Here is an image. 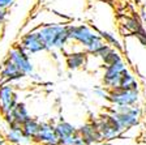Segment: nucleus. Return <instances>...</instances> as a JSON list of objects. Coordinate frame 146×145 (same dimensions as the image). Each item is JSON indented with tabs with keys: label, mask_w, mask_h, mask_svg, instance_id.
<instances>
[{
	"label": "nucleus",
	"mask_w": 146,
	"mask_h": 145,
	"mask_svg": "<svg viewBox=\"0 0 146 145\" xmlns=\"http://www.w3.org/2000/svg\"><path fill=\"white\" fill-rule=\"evenodd\" d=\"M7 57H8L11 61H13V63L17 65L18 69L21 71L24 75L30 76L31 73L35 72V67H34L33 61H31V59H30V55L27 54L26 51H24L17 43L11 47Z\"/></svg>",
	"instance_id": "7"
},
{
	"label": "nucleus",
	"mask_w": 146,
	"mask_h": 145,
	"mask_svg": "<svg viewBox=\"0 0 146 145\" xmlns=\"http://www.w3.org/2000/svg\"><path fill=\"white\" fill-rule=\"evenodd\" d=\"M34 142L42 145H59V137L51 120H40L39 130L34 139Z\"/></svg>",
	"instance_id": "10"
},
{
	"label": "nucleus",
	"mask_w": 146,
	"mask_h": 145,
	"mask_svg": "<svg viewBox=\"0 0 146 145\" xmlns=\"http://www.w3.org/2000/svg\"><path fill=\"white\" fill-rule=\"evenodd\" d=\"M47 51H63L69 43V24L52 22L36 27Z\"/></svg>",
	"instance_id": "1"
},
{
	"label": "nucleus",
	"mask_w": 146,
	"mask_h": 145,
	"mask_svg": "<svg viewBox=\"0 0 146 145\" xmlns=\"http://www.w3.org/2000/svg\"><path fill=\"white\" fill-rule=\"evenodd\" d=\"M91 26H93V25H91ZM93 27H94L95 30H97V33L99 34L102 38H103L104 42H106L107 45L112 46V47H115V48H117V50H121V51H123V48H124V46H123V45H124V43H123L121 41L116 37L115 33L108 31V30H106V29H99V27H95V26H93Z\"/></svg>",
	"instance_id": "17"
},
{
	"label": "nucleus",
	"mask_w": 146,
	"mask_h": 145,
	"mask_svg": "<svg viewBox=\"0 0 146 145\" xmlns=\"http://www.w3.org/2000/svg\"><path fill=\"white\" fill-rule=\"evenodd\" d=\"M1 29H3V22H0V33H1Z\"/></svg>",
	"instance_id": "30"
},
{
	"label": "nucleus",
	"mask_w": 146,
	"mask_h": 145,
	"mask_svg": "<svg viewBox=\"0 0 146 145\" xmlns=\"http://www.w3.org/2000/svg\"><path fill=\"white\" fill-rule=\"evenodd\" d=\"M134 38H136L138 42L141 43L142 46H146V30H143V31H141V33H138V34H134Z\"/></svg>",
	"instance_id": "24"
},
{
	"label": "nucleus",
	"mask_w": 146,
	"mask_h": 145,
	"mask_svg": "<svg viewBox=\"0 0 146 145\" xmlns=\"http://www.w3.org/2000/svg\"><path fill=\"white\" fill-rule=\"evenodd\" d=\"M99 60H100V63H102V67H106V65H110V64L124 60V56H123V54H121V50H117V48H115V47H110L108 51L100 57Z\"/></svg>",
	"instance_id": "20"
},
{
	"label": "nucleus",
	"mask_w": 146,
	"mask_h": 145,
	"mask_svg": "<svg viewBox=\"0 0 146 145\" xmlns=\"http://www.w3.org/2000/svg\"><path fill=\"white\" fill-rule=\"evenodd\" d=\"M16 3V0H0V7H4V8L9 9L11 7H13Z\"/></svg>",
	"instance_id": "26"
},
{
	"label": "nucleus",
	"mask_w": 146,
	"mask_h": 145,
	"mask_svg": "<svg viewBox=\"0 0 146 145\" xmlns=\"http://www.w3.org/2000/svg\"><path fill=\"white\" fill-rule=\"evenodd\" d=\"M108 111H111L116 116L123 128L127 131H131L133 128L138 127L141 123L143 115V109L141 105H133V106H123V105H108Z\"/></svg>",
	"instance_id": "3"
},
{
	"label": "nucleus",
	"mask_w": 146,
	"mask_h": 145,
	"mask_svg": "<svg viewBox=\"0 0 146 145\" xmlns=\"http://www.w3.org/2000/svg\"><path fill=\"white\" fill-rule=\"evenodd\" d=\"M120 26H121V29H124L127 31L128 35H134V34H138L145 30L142 26V22L137 17H133V16L123 18L121 22H120Z\"/></svg>",
	"instance_id": "16"
},
{
	"label": "nucleus",
	"mask_w": 146,
	"mask_h": 145,
	"mask_svg": "<svg viewBox=\"0 0 146 145\" xmlns=\"http://www.w3.org/2000/svg\"><path fill=\"white\" fill-rule=\"evenodd\" d=\"M39 123H40V120L30 116V118L22 124V132H24L26 136H29L30 139L34 140L36 136V133H38V130H39Z\"/></svg>",
	"instance_id": "21"
},
{
	"label": "nucleus",
	"mask_w": 146,
	"mask_h": 145,
	"mask_svg": "<svg viewBox=\"0 0 146 145\" xmlns=\"http://www.w3.org/2000/svg\"><path fill=\"white\" fill-rule=\"evenodd\" d=\"M54 126H55V131H56V135H58L59 139H64V137H67L69 135H72V133L77 132L76 126H73L72 123L64 120V119L59 120L58 123H54Z\"/></svg>",
	"instance_id": "19"
},
{
	"label": "nucleus",
	"mask_w": 146,
	"mask_h": 145,
	"mask_svg": "<svg viewBox=\"0 0 146 145\" xmlns=\"http://www.w3.org/2000/svg\"><path fill=\"white\" fill-rule=\"evenodd\" d=\"M145 11H146V9H145Z\"/></svg>",
	"instance_id": "31"
},
{
	"label": "nucleus",
	"mask_w": 146,
	"mask_h": 145,
	"mask_svg": "<svg viewBox=\"0 0 146 145\" xmlns=\"http://www.w3.org/2000/svg\"><path fill=\"white\" fill-rule=\"evenodd\" d=\"M98 127L102 139L106 141H117L125 135V130L116 119V116L111 111L106 110L104 112L99 114L97 118L91 119Z\"/></svg>",
	"instance_id": "2"
},
{
	"label": "nucleus",
	"mask_w": 146,
	"mask_h": 145,
	"mask_svg": "<svg viewBox=\"0 0 146 145\" xmlns=\"http://www.w3.org/2000/svg\"><path fill=\"white\" fill-rule=\"evenodd\" d=\"M141 102V90H131V89L115 88L108 92L110 105H123L133 106Z\"/></svg>",
	"instance_id": "6"
},
{
	"label": "nucleus",
	"mask_w": 146,
	"mask_h": 145,
	"mask_svg": "<svg viewBox=\"0 0 146 145\" xmlns=\"http://www.w3.org/2000/svg\"><path fill=\"white\" fill-rule=\"evenodd\" d=\"M64 55H65V64L69 71H77L80 68H84L89 60V54L84 48L74 50L72 52L67 51L64 52Z\"/></svg>",
	"instance_id": "13"
},
{
	"label": "nucleus",
	"mask_w": 146,
	"mask_h": 145,
	"mask_svg": "<svg viewBox=\"0 0 146 145\" xmlns=\"http://www.w3.org/2000/svg\"><path fill=\"white\" fill-rule=\"evenodd\" d=\"M119 88L131 89V90H141L140 81L137 80L136 75L129 69V67H127V68L123 71V75H121V79H120V85H119Z\"/></svg>",
	"instance_id": "15"
},
{
	"label": "nucleus",
	"mask_w": 146,
	"mask_h": 145,
	"mask_svg": "<svg viewBox=\"0 0 146 145\" xmlns=\"http://www.w3.org/2000/svg\"><path fill=\"white\" fill-rule=\"evenodd\" d=\"M11 111H12L15 122L18 124H21V126L31 116L29 110H27V106L25 105V102H21V101H18L17 105H16L15 107H13V110H11Z\"/></svg>",
	"instance_id": "18"
},
{
	"label": "nucleus",
	"mask_w": 146,
	"mask_h": 145,
	"mask_svg": "<svg viewBox=\"0 0 146 145\" xmlns=\"http://www.w3.org/2000/svg\"><path fill=\"white\" fill-rule=\"evenodd\" d=\"M127 67H128V63L125 60H121V61H117V63H113V64L103 67L102 82H103L104 88H107L108 90L119 88L123 71H124Z\"/></svg>",
	"instance_id": "8"
},
{
	"label": "nucleus",
	"mask_w": 146,
	"mask_h": 145,
	"mask_svg": "<svg viewBox=\"0 0 146 145\" xmlns=\"http://www.w3.org/2000/svg\"><path fill=\"white\" fill-rule=\"evenodd\" d=\"M4 124V120H3V112L0 111V130H1V127H3Z\"/></svg>",
	"instance_id": "29"
},
{
	"label": "nucleus",
	"mask_w": 146,
	"mask_h": 145,
	"mask_svg": "<svg viewBox=\"0 0 146 145\" xmlns=\"http://www.w3.org/2000/svg\"><path fill=\"white\" fill-rule=\"evenodd\" d=\"M25 77H27L26 75L21 72V71L17 68L13 61H11L8 57H5L1 64V68H0V84L3 82H12V84H16V82L24 80Z\"/></svg>",
	"instance_id": "11"
},
{
	"label": "nucleus",
	"mask_w": 146,
	"mask_h": 145,
	"mask_svg": "<svg viewBox=\"0 0 146 145\" xmlns=\"http://www.w3.org/2000/svg\"><path fill=\"white\" fill-rule=\"evenodd\" d=\"M0 145H8L7 141H5V139H4V135H3L1 131H0Z\"/></svg>",
	"instance_id": "28"
},
{
	"label": "nucleus",
	"mask_w": 146,
	"mask_h": 145,
	"mask_svg": "<svg viewBox=\"0 0 146 145\" xmlns=\"http://www.w3.org/2000/svg\"><path fill=\"white\" fill-rule=\"evenodd\" d=\"M8 9L4 8V7H0V22H5L7 18H8Z\"/></svg>",
	"instance_id": "25"
},
{
	"label": "nucleus",
	"mask_w": 146,
	"mask_h": 145,
	"mask_svg": "<svg viewBox=\"0 0 146 145\" xmlns=\"http://www.w3.org/2000/svg\"><path fill=\"white\" fill-rule=\"evenodd\" d=\"M108 89L104 88V86H97V88L94 89V94L98 97V98H100V100H104L106 102H108Z\"/></svg>",
	"instance_id": "23"
},
{
	"label": "nucleus",
	"mask_w": 146,
	"mask_h": 145,
	"mask_svg": "<svg viewBox=\"0 0 146 145\" xmlns=\"http://www.w3.org/2000/svg\"><path fill=\"white\" fill-rule=\"evenodd\" d=\"M17 45L26 51L29 55H36L39 52L47 51V47H46L43 39L40 38L39 33L36 30V27L30 29L29 31H26L25 34H22L21 38L18 39Z\"/></svg>",
	"instance_id": "5"
},
{
	"label": "nucleus",
	"mask_w": 146,
	"mask_h": 145,
	"mask_svg": "<svg viewBox=\"0 0 146 145\" xmlns=\"http://www.w3.org/2000/svg\"><path fill=\"white\" fill-rule=\"evenodd\" d=\"M93 145H116L115 141H106V140H102V141H98Z\"/></svg>",
	"instance_id": "27"
},
{
	"label": "nucleus",
	"mask_w": 146,
	"mask_h": 145,
	"mask_svg": "<svg viewBox=\"0 0 146 145\" xmlns=\"http://www.w3.org/2000/svg\"><path fill=\"white\" fill-rule=\"evenodd\" d=\"M59 145H86L84 139L81 137L78 132H74L69 136L64 137V139H59Z\"/></svg>",
	"instance_id": "22"
},
{
	"label": "nucleus",
	"mask_w": 146,
	"mask_h": 145,
	"mask_svg": "<svg viewBox=\"0 0 146 145\" xmlns=\"http://www.w3.org/2000/svg\"><path fill=\"white\" fill-rule=\"evenodd\" d=\"M18 93L16 90L15 84L12 82H3L0 84V111L5 112L13 110L18 102Z\"/></svg>",
	"instance_id": "9"
},
{
	"label": "nucleus",
	"mask_w": 146,
	"mask_h": 145,
	"mask_svg": "<svg viewBox=\"0 0 146 145\" xmlns=\"http://www.w3.org/2000/svg\"><path fill=\"white\" fill-rule=\"evenodd\" d=\"M99 34L89 24L70 25L69 24V41L85 50Z\"/></svg>",
	"instance_id": "4"
},
{
	"label": "nucleus",
	"mask_w": 146,
	"mask_h": 145,
	"mask_svg": "<svg viewBox=\"0 0 146 145\" xmlns=\"http://www.w3.org/2000/svg\"><path fill=\"white\" fill-rule=\"evenodd\" d=\"M77 132L81 135V137L84 139L86 145H93L98 141H102V135H100L98 127L95 126V123L93 120H89L86 123L81 124L77 128Z\"/></svg>",
	"instance_id": "14"
},
{
	"label": "nucleus",
	"mask_w": 146,
	"mask_h": 145,
	"mask_svg": "<svg viewBox=\"0 0 146 145\" xmlns=\"http://www.w3.org/2000/svg\"><path fill=\"white\" fill-rule=\"evenodd\" d=\"M0 131L3 132L4 139L8 145H31L34 142L33 139H30L22 132V128H9L5 124H3Z\"/></svg>",
	"instance_id": "12"
}]
</instances>
